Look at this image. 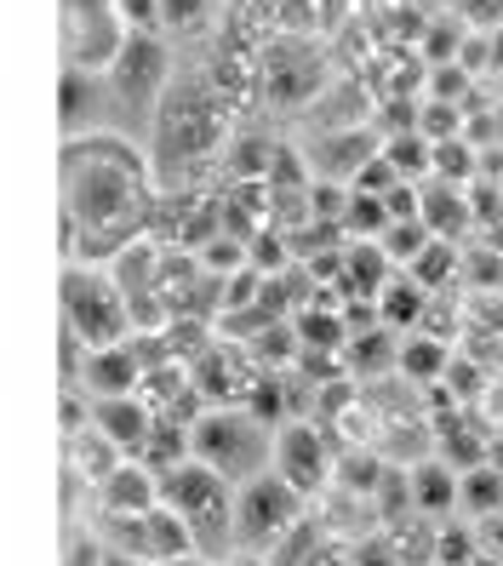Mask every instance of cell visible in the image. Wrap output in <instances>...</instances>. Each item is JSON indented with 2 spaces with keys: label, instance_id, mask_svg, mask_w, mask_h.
Segmentation results:
<instances>
[{
  "label": "cell",
  "instance_id": "cell-1",
  "mask_svg": "<svg viewBox=\"0 0 503 566\" xmlns=\"http://www.w3.org/2000/svg\"><path fill=\"white\" fill-rule=\"evenodd\" d=\"M149 207L155 189L144 149L109 138V132L63 144V212L75 218L81 241H92V258H115L120 247L138 241Z\"/></svg>",
  "mask_w": 503,
  "mask_h": 566
},
{
  "label": "cell",
  "instance_id": "cell-2",
  "mask_svg": "<svg viewBox=\"0 0 503 566\" xmlns=\"http://www.w3.org/2000/svg\"><path fill=\"white\" fill-rule=\"evenodd\" d=\"M223 144V97L200 81H172L155 104V166L166 172L172 160H207Z\"/></svg>",
  "mask_w": 503,
  "mask_h": 566
},
{
  "label": "cell",
  "instance_id": "cell-3",
  "mask_svg": "<svg viewBox=\"0 0 503 566\" xmlns=\"http://www.w3.org/2000/svg\"><path fill=\"white\" fill-rule=\"evenodd\" d=\"M63 332H75L81 349H109L132 338V315H126V292L115 286L109 270L97 263H63Z\"/></svg>",
  "mask_w": 503,
  "mask_h": 566
},
{
  "label": "cell",
  "instance_id": "cell-4",
  "mask_svg": "<svg viewBox=\"0 0 503 566\" xmlns=\"http://www.w3.org/2000/svg\"><path fill=\"white\" fill-rule=\"evenodd\" d=\"M270 429L252 423L247 412H207L195 418L189 429V452L207 463V470H218L223 481H252L263 475V463H270Z\"/></svg>",
  "mask_w": 503,
  "mask_h": 566
},
{
  "label": "cell",
  "instance_id": "cell-5",
  "mask_svg": "<svg viewBox=\"0 0 503 566\" xmlns=\"http://www.w3.org/2000/svg\"><path fill=\"white\" fill-rule=\"evenodd\" d=\"M160 504L166 510H178L195 532V544L200 538H212V532H234V492L218 470H207L200 458H184L172 463V470H160Z\"/></svg>",
  "mask_w": 503,
  "mask_h": 566
},
{
  "label": "cell",
  "instance_id": "cell-6",
  "mask_svg": "<svg viewBox=\"0 0 503 566\" xmlns=\"http://www.w3.org/2000/svg\"><path fill=\"white\" fill-rule=\"evenodd\" d=\"M109 81H115V97L132 109V115H144L160 104V92L172 86V52H166L160 35H126L115 63H109Z\"/></svg>",
  "mask_w": 503,
  "mask_h": 566
},
{
  "label": "cell",
  "instance_id": "cell-7",
  "mask_svg": "<svg viewBox=\"0 0 503 566\" xmlns=\"http://www.w3.org/2000/svg\"><path fill=\"white\" fill-rule=\"evenodd\" d=\"M297 510H304V497H297L275 470H263V475L241 481V492H234V532L252 544H281L297 526Z\"/></svg>",
  "mask_w": 503,
  "mask_h": 566
},
{
  "label": "cell",
  "instance_id": "cell-8",
  "mask_svg": "<svg viewBox=\"0 0 503 566\" xmlns=\"http://www.w3.org/2000/svg\"><path fill=\"white\" fill-rule=\"evenodd\" d=\"M270 463H275V475H281L297 497L321 492L326 475H332V452H326V436H321L315 423H286V429H275Z\"/></svg>",
  "mask_w": 503,
  "mask_h": 566
},
{
  "label": "cell",
  "instance_id": "cell-9",
  "mask_svg": "<svg viewBox=\"0 0 503 566\" xmlns=\"http://www.w3.org/2000/svg\"><path fill=\"white\" fill-rule=\"evenodd\" d=\"M92 429L120 458H138L144 441H149V429H155V407L144 401V389L138 395H104V401H92Z\"/></svg>",
  "mask_w": 503,
  "mask_h": 566
},
{
  "label": "cell",
  "instance_id": "cell-10",
  "mask_svg": "<svg viewBox=\"0 0 503 566\" xmlns=\"http://www.w3.org/2000/svg\"><path fill=\"white\" fill-rule=\"evenodd\" d=\"M81 384L92 401H104V395H138L144 384V349L138 344H109V349H86L81 355Z\"/></svg>",
  "mask_w": 503,
  "mask_h": 566
},
{
  "label": "cell",
  "instance_id": "cell-11",
  "mask_svg": "<svg viewBox=\"0 0 503 566\" xmlns=\"http://www.w3.org/2000/svg\"><path fill=\"white\" fill-rule=\"evenodd\" d=\"M97 504H104V515H144V510L160 504V481L138 458H120L115 470L97 481Z\"/></svg>",
  "mask_w": 503,
  "mask_h": 566
},
{
  "label": "cell",
  "instance_id": "cell-12",
  "mask_svg": "<svg viewBox=\"0 0 503 566\" xmlns=\"http://www.w3.org/2000/svg\"><path fill=\"white\" fill-rule=\"evenodd\" d=\"M373 155H378V132H373V126H332L326 138H321L315 166H321V172H326L332 184H338L344 172L355 178V172H360V166L373 160Z\"/></svg>",
  "mask_w": 503,
  "mask_h": 566
},
{
  "label": "cell",
  "instance_id": "cell-13",
  "mask_svg": "<svg viewBox=\"0 0 503 566\" xmlns=\"http://www.w3.org/2000/svg\"><path fill=\"white\" fill-rule=\"evenodd\" d=\"M447 366H452V344L434 338V332H407L395 344V373L407 384H441Z\"/></svg>",
  "mask_w": 503,
  "mask_h": 566
},
{
  "label": "cell",
  "instance_id": "cell-14",
  "mask_svg": "<svg viewBox=\"0 0 503 566\" xmlns=\"http://www.w3.org/2000/svg\"><path fill=\"white\" fill-rule=\"evenodd\" d=\"M418 218H423V229L434 241H452L458 247V235L475 218H469V201H463V189H452V184H429V189H418Z\"/></svg>",
  "mask_w": 503,
  "mask_h": 566
},
{
  "label": "cell",
  "instance_id": "cell-15",
  "mask_svg": "<svg viewBox=\"0 0 503 566\" xmlns=\"http://www.w3.org/2000/svg\"><path fill=\"white\" fill-rule=\"evenodd\" d=\"M292 52V46H286ZM321 63H310V57H281V46L270 52V86H263V92H270L275 97V104H310V97H315V86H321Z\"/></svg>",
  "mask_w": 503,
  "mask_h": 566
},
{
  "label": "cell",
  "instance_id": "cell-16",
  "mask_svg": "<svg viewBox=\"0 0 503 566\" xmlns=\"http://www.w3.org/2000/svg\"><path fill=\"white\" fill-rule=\"evenodd\" d=\"M189 549H195V532H189V521L178 510H166V504L144 510V560L160 566V560H178Z\"/></svg>",
  "mask_w": 503,
  "mask_h": 566
},
{
  "label": "cell",
  "instance_id": "cell-17",
  "mask_svg": "<svg viewBox=\"0 0 503 566\" xmlns=\"http://www.w3.org/2000/svg\"><path fill=\"white\" fill-rule=\"evenodd\" d=\"M389 270H395V263L384 258L378 241H349V247H344V275H338V286H344L349 297H378V286L389 281Z\"/></svg>",
  "mask_w": 503,
  "mask_h": 566
},
{
  "label": "cell",
  "instance_id": "cell-18",
  "mask_svg": "<svg viewBox=\"0 0 503 566\" xmlns=\"http://www.w3.org/2000/svg\"><path fill=\"white\" fill-rule=\"evenodd\" d=\"M407 492H412V510L418 515H452L458 510V470H447L441 458L418 463V470L407 475Z\"/></svg>",
  "mask_w": 503,
  "mask_h": 566
},
{
  "label": "cell",
  "instance_id": "cell-19",
  "mask_svg": "<svg viewBox=\"0 0 503 566\" xmlns=\"http://www.w3.org/2000/svg\"><path fill=\"white\" fill-rule=\"evenodd\" d=\"M429 178L434 184H452V189H463V184H475L481 178V149L463 138H441V144H429Z\"/></svg>",
  "mask_w": 503,
  "mask_h": 566
},
{
  "label": "cell",
  "instance_id": "cell-20",
  "mask_svg": "<svg viewBox=\"0 0 503 566\" xmlns=\"http://www.w3.org/2000/svg\"><path fill=\"white\" fill-rule=\"evenodd\" d=\"M373 310H378V326L412 332L418 315H423V286H418V281H384L378 297H373Z\"/></svg>",
  "mask_w": 503,
  "mask_h": 566
},
{
  "label": "cell",
  "instance_id": "cell-21",
  "mask_svg": "<svg viewBox=\"0 0 503 566\" xmlns=\"http://www.w3.org/2000/svg\"><path fill=\"white\" fill-rule=\"evenodd\" d=\"M458 504L469 515H497L503 510V470H492V463H475V470H463L458 475Z\"/></svg>",
  "mask_w": 503,
  "mask_h": 566
},
{
  "label": "cell",
  "instance_id": "cell-22",
  "mask_svg": "<svg viewBox=\"0 0 503 566\" xmlns=\"http://www.w3.org/2000/svg\"><path fill=\"white\" fill-rule=\"evenodd\" d=\"M378 155L400 172V184L429 178V138H423V132H389V138L378 144Z\"/></svg>",
  "mask_w": 503,
  "mask_h": 566
},
{
  "label": "cell",
  "instance_id": "cell-23",
  "mask_svg": "<svg viewBox=\"0 0 503 566\" xmlns=\"http://www.w3.org/2000/svg\"><path fill=\"white\" fill-rule=\"evenodd\" d=\"M338 229H344L349 241H378L384 229H389L384 195H360V189H349V201H344V218H338Z\"/></svg>",
  "mask_w": 503,
  "mask_h": 566
},
{
  "label": "cell",
  "instance_id": "cell-24",
  "mask_svg": "<svg viewBox=\"0 0 503 566\" xmlns=\"http://www.w3.org/2000/svg\"><path fill=\"white\" fill-rule=\"evenodd\" d=\"M338 355L349 360V373H355V378L378 373V366H395V344H389V326H384V332H349Z\"/></svg>",
  "mask_w": 503,
  "mask_h": 566
},
{
  "label": "cell",
  "instance_id": "cell-25",
  "mask_svg": "<svg viewBox=\"0 0 503 566\" xmlns=\"http://www.w3.org/2000/svg\"><path fill=\"white\" fill-rule=\"evenodd\" d=\"M70 452H75V463H81V475H86L92 486H97V481H104V475L115 470V463H120V452H115V447H109L104 436H97L92 423L81 429V436H70Z\"/></svg>",
  "mask_w": 503,
  "mask_h": 566
},
{
  "label": "cell",
  "instance_id": "cell-26",
  "mask_svg": "<svg viewBox=\"0 0 503 566\" xmlns=\"http://www.w3.org/2000/svg\"><path fill=\"white\" fill-rule=\"evenodd\" d=\"M270 160H275V144H263V138H234L229 144L234 184H263V178H270Z\"/></svg>",
  "mask_w": 503,
  "mask_h": 566
},
{
  "label": "cell",
  "instance_id": "cell-27",
  "mask_svg": "<svg viewBox=\"0 0 503 566\" xmlns=\"http://www.w3.org/2000/svg\"><path fill=\"white\" fill-rule=\"evenodd\" d=\"M429 241H434V235L423 229V218H400V223H389L384 235H378V247H384V258H389V263H412Z\"/></svg>",
  "mask_w": 503,
  "mask_h": 566
},
{
  "label": "cell",
  "instance_id": "cell-28",
  "mask_svg": "<svg viewBox=\"0 0 503 566\" xmlns=\"http://www.w3.org/2000/svg\"><path fill=\"white\" fill-rule=\"evenodd\" d=\"M212 0H160V29L166 35H200L212 23Z\"/></svg>",
  "mask_w": 503,
  "mask_h": 566
},
{
  "label": "cell",
  "instance_id": "cell-29",
  "mask_svg": "<svg viewBox=\"0 0 503 566\" xmlns=\"http://www.w3.org/2000/svg\"><path fill=\"white\" fill-rule=\"evenodd\" d=\"M407 270H412V281H418L423 292H429V286H441V281L458 270V247H452V241H429V247L407 263Z\"/></svg>",
  "mask_w": 503,
  "mask_h": 566
},
{
  "label": "cell",
  "instance_id": "cell-30",
  "mask_svg": "<svg viewBox=\"0 0 503 566\" xmlns=\"http://www.w3.org/2000/svg\"><path fill=\"white\" fill-rule=\"evenodd\" d=\"M481 549H475V538H469V532L463 526H441V532H434V544H429V560L434 566H469V560H475Z\"/></svg>",
  "mask_w": 503,
  "mask_h": 566
},
{
  "label": "cell",
  "instance_id": "cell-31",
  "mask_svg": "<svg viewBox=\"0 0 503 566\" xmlns=\"http://www.w3.org/2000/svg\"><path fill=\"white\" fill-rule=\"evenodd\" d=\"M252 423H263V429H275L281 423V412H286V401H281V378H258L252 389H247V407H241Z\"/></svg>",
  "mask_w": 503,
  "mask_h": 566
},
{
  "label": "cell",
  "instance_id": "cell-32",
  "mask_svg": "<svg viewBox=\"0 0 503 566\" xmlns=\"http://www.w3.org/2000/svg\"><path fill=\"white\" fill-rule=\"evenodd\" d=\"M286 235H275V229H258V235L247 241V263H252V270L258 275H281L286 270Z\"/></svg>",
  "mask_w": 503,
  "mask_h": 566
},
{
  "label": "cell",
  "instance_id": "cell-33",
  "mask_svg": "<svg viewBox=\"0 0 503 566\" xmlns=\"http://www.w3.org/2000/svg\"><path fill=\"white\" fill-rule=\"evenodd\" d=\"M418 132H423L429 144L458 138V132H463V109L458 104H434V97H429V104H418Z\"/></svg>",
  "mask_w": 503,
  "mask_h": 566
},
{
  "label": "cell",
  "instance_id": "cell-34",
  "mask_svg": "<svg viewBox=\"0 0 503 566\" xmlns=\"http://www.w3.org/2000/svg\"><path fill=\"white\" fill-rule=\"evenodd\" d=\"M304 195H310V201H304L310 218H321V223H338V218H344V201H349V189H344V184H332V178L321 184V178H315Z\"/></svg>",
  "mask_w": 503,
  "mask_h": 566
},
{
  "label": "cell",
  "instance_id": "cell-35",
  "mask_svg": "<svg viewBox=\"0 0 503 566\" xmlns=\"http://www.w3.org/2000/svg\"><path fill=\"white\" fill-rule=\"evenodd\" d=\"M115 18L126 35H160V0H115Z\"/></svg>",
  "mask_w": 503,
  "mask_h": 566
},
{
  "label": "cell",
  "instance_id": "cell-36",
  "mask_svg": "<svg viewBox=\"0 0 503 566\" xmlns=\"http://www.w3.org/2000/svg\"><path fill=\"white\" fill-rule=\"evenodd\" d=\"M395 184H400V172H395V166H389L384 155H373V160H366L360 172L349 178V189H360V195H389Z\"/></svg>",
  "mask_w": 503,
  "mask_h": 566
},
{
  "label": "cell",
  "instance_id": "cell-37",
  "mask_svg": "<svg viewBox=\"0 0 503 566\" xmlns=\"http://www.w3.org/2000/svg\"><path fill=\"white\" fill-rule=\"evenodd\" d=\"M469 97V75L458 70V63H441V75H434V104H458L463 109Z\"/></svg>",
  "mask_w": 503,
  "mask_h": 566
},
{
  "label": "cell",
  "instance_id": "cell-38",
  "mask_svg": "<svg viewBox=\"0 0 503 566\" xmlns=\"http://www.w3.org/2000/svg\"><path fill=\"white\" fill-rule=\"evenodd\" d=\"M441 384H447V389L458 395V401H475V395H481V366H469V360H452Z\"/></svg>",
  "mask_w": 503,
  "mask_h": 566
},
{
  "label": "cell",
  "instance_id": "cell-39",
  "mask_svg": "<svg viewBox=\"0 0 503 566\" xmlns=\"http://www.w3.org/2000/svg\"><path fill=\"white\" fill-rule=\"evenodd\" d=\"M469 29H503V0H458Z\"/></svg>",
  "mask_w": 503,
  "mask_h": 566
},
{
  "label": "cell",
  "instance_id": "cell-40",
  "mask_svg": "<svg viewBox=\"0 0 503 566\" xmlns=\"http://www.w3.org/2000/svg\"><path fill=\"white\" fill-rule=\"evenodd\" d=\"M384 212H389V223L418 218V189H412V184H395V189L384 195Z\"/></svg>",
  "mask_w": 503,
  "mask_h": 566
},
{
  "label": "cell",
  "instance_id": "cell-41",
  "mask_svg": "<svg viewBox=\"0 0 503 566\" xmlns=\"http://www.w3.org/2000/svg\"><path fill=\"white\" fill-rule=\"evenodd\" d=\"M458 46H463V41H458V29H452V23H441V29L429 35V57H434V63H452Z\"/></svg>",
  "mask_w": 503,
  "mask_h": 566
},
{
  "label": "cell",
  "instance_id": "cell-42",
  "mask_svg": "<svg viewBox=\"0 0 503 566\" xmlns=\"http://www.w3.org/2000/svg\"><path fill=\"white\" fill-rule=\"evenodd\" d=\"M481 538H486V555H497V560H503V510L481 521Z\"/></svg>",
  "mask_w": 503,
  "mask_h": 566
},
{
  "label": "cell",
  "instance_id": "cell-43",
  "mask_svg": "<svg viewBox=\"0 0 503 566\" xmlns=\"http://www.w3.org/2000/svg\"><path fill=\"white\" fill-rule=\"evenodd\" d=\"M355 566H395V549H384V544H378V549H360Z\"/></svg>",
  "mask_w": 503,
  "mask_h": 566
},
{
  "label": "cell",
  "instance_id": "cell-44",
  "mask_svg": "<svg viewBox=\"0 0 503 566\" xmlns=\"http://www.w3.org/2000/svg\"><path fill=\"white\" fill-rule=\"evenodd\" d=\"M160 566H212V560L200 555V549H189V555H178V560H160Z\"/></svg>",
  "mask_w": 503,
  "mask_h": 566
},
{
  "label": "cell",
  "instance_id": "cell-45",
  "mask_svg": "<svg viewBox=\"0 0 503 566\" xmlns=\"http://www.w3.org/2000/svg\"><path fill=\"white\" fill-rule=\"evenodd\" d=\"M486 52H492L486 63H497V70H503V29H492V46H486Z\"/></svg>",
  "mask_w": 503,
  "mask_h": 566
},
{
  "label": "cell",
  "instance_id": "cell-46",
  "mask_svg": "<svg viewBox=\"0 0 503 566\" xmlns=\"http://www.w3.org/2000/svg\"><path fill=\"white\" fill-rule=\"evenodd\" d=\"M223 566H263V555H229Z\"/></svg>",
  "mask_w": 503,
  "mask_h": 566
},
{
  "label": "cell",
  "instance_id": "cell-47",
  "mask_svg": "<svg viewBox=\"0 0 503 566\" xmlns=\"http://www.w3.org/2000/svg\"><path fill=\"white\" fill-rule=\"evenodd\" d=\"M469 566H503V560H497V555H486V549H481V555H475V560H469Z\"/></svg>",
  "mask_w": 503,
  "mask_h": 566
},
{
  "label": "cell",
  "instance_id": "cell-48",
  "mask_svg": "<svg viewBox=\"0 0 503 566\" xmlns=\"http://www.w3.org/2000/svg\"><path fill=\"white\" fill-rule=\"evenodd\" d=\"M497 138H503V115H497Z\"/></svg>",
  "mask_w": 503,
  "mask_h": 566
}]
</instances>
